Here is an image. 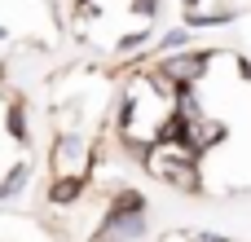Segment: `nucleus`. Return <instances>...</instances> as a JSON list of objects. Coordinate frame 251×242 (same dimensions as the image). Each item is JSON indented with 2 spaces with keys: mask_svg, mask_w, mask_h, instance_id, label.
I'll list each match as a JSON object with an SVG mask.
<instances>
[{
  "mask_svg": "<svg viewBox=\"0 0 251 242\" xmlns=\"http://www.w3.org/2000/svg\"><path fill=\"white\" fill-rule=\"evenodd\" d=\"M154 242H199V234H190V229H168V234H159Z\"/></svg>",
  "mask_w": 251,
  "mask_h": 242,
  "instance_id": "20e7f679",
  "label": "nucleus"
},
{
  "mask_svg": "<svg viewBox=\"0 0 251 242\" xmlns=\"http://www.w3.org/2000/svg\"><path fill=\"white\" fill-rule=\"evenodd\" d=\"M137 168H141L150 181L176 190V194H199V190H203V176H199V150H190L176 132L159 137V141L141 154Z\"/></svg>",
  "mask_w": 251,
  "mask_h": 242,
  "instance_id": "f03ea898",
  "label": "nucleus"
},
{
  "mask_svg": "<svg viewBox=\"0 0 251 242\" xmlns=\"http://www.w3.org/2000/svg\"><path fill=\"white\" fill-rule=\"evenodd\" d=\"M110 71H115V110L97 141H110L132 163H141V154L176 128L181 88L168 75H159L150 62H128V66H110Z\"/></svg>",
  "mask_w": 251,
  "mask_h": 242,
  "instance_id": "f257e3e1",
  "label": "nucleus"
},
{
  "mask_svg": "<svg viewBox=\"0 0 251 242\" xmlns=\"http://www.w3.org/2000/svg\"><path fill=\"white\" fill-rule=\"evenodd\" d=\"M97 163V137L84 132H53L44 145V176L49 185H88Z\"/></svg>",
  "mask_w": 251,
  "mask_h": 242,
  "instance_id": "7ed1b4c3",
  "label": "nucleus"
},
{
  "mask_svg": "<svg viewBox=\"0 0 251 242\" xmlns=\"http://www.w3.org/2000/svg\"><path fill=\"white\" fill-rule=\"evenodd\" d=\"M172 4H176V9H181V4H185V0H172Z\"/></svg>",
  "mask_w": 251,
  "mask_h": 242,
  "instance_id": "39448f33",
  "label": "nucleus"
}]
</instances>
